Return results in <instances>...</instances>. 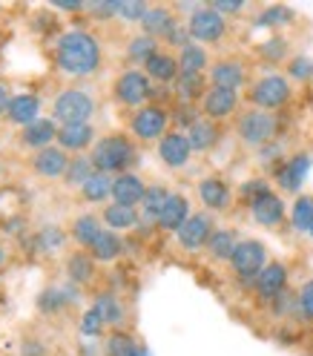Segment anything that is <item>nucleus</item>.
Masks as SVG:
<instances>
[{
  "label": "nucleus",
  "mask_w": 313,
  "mask_h": 356,
  "mask_svg": "<svg viewBox=\"0 0 313 356\" xmlns=\"http://www.w3.org/2000/svg\"><path fill=\"white\" fill-rule=\"evenodd\" d=\"M147 178L138 172H121L113 178V202L115 204H127V207H138L144 202L147 193Z\"/></svg>",
  "instance_id": "nucleus-31"
},
{
  "label": "nucleus",
  "mask_w": 313,
  "mask_h": 356,
  "mask_svg": "<svg viewBox=\"0 0 313 356\" xmlns=\"http://www.w3.org/2000/svg\"><path fill=\"white\" fill-rule=\"evenodd\" d=\"M233 132H236V144L244 152H262L264 147H271L273 141H279L282 132V118L276 113H264L256 106H244L233 121Z\"/></svg>",
  "instance_id": "nucleus-3"
},
{
  "label": "nucleus",
  "mask_w": 313,
  "mask_h": 356,
  "mask_svg": "<svg viewBox=\"0 0 313 356\" xmlns=\"http://www.w3.org/2000/svg\"><path fill=\"white\" fill-rule=\"evenodd\" d=\"M75 305H78V287H72V284H66V287H43V291L38 293V299H35L38 314L47 316V319L66 314V310L75 307Z\"/></svg>",
  "instance_id": "nucleus-24"
},
{
  "label": "nucleus",
  "mask_w": 313,
  "mask_h": 356,
  "mask_svg": "<svg viewBox=\"0 0 313 356\" xmlns=\"http://www.w3.org/2000/svg\"><path fill=\"white\" fill-rule=\"evenodd\" d=\"M182 24H184V17L178 15V9H175L172 3H150V12H147V17L141 20L138 29H141L144 35L155 38L159 43H164Z\"/></svg>",
  "instance_id": "nucleus-19"
},
{
  "label": "nucleus",
  "mask_w": 313,
  "mask_h": 356,
  "mask_svg": "<svg viewBox=\"0 0 313 356\" xmlns=\"http://www.w3.org/2000/svg\"><path fill=\"white\" fill-rule=\"evenodd\" d=\"M310 81H313V78H310Z\"/></svg>",
  "instance_id": "nucleus-57"
},
{
  "label": "nucleus",
  "mask_w": 313,
  "mask_h": 356,
  "mask_svg": "<svg viewBox=\"0 0 313 356\" xmlns=\"http://www.w3.org/2000/svg\"><path fill=\"white\" fill-rule=\"evenodd\" d=\"M296 9H290L284 3H271V6H259L256 15H253V26L259 29H271L279 35V29H287L296 24Z\"/></svg>",
  "instance_id": "nucleus-36"
},
{
  "label": "nucleus",
  "mask_w": 313,
  "mask_h": 356,
  "mask_svg": "<svg viewBox=\"0 0 313 356\" xmlns=\"http://www.w3.org/2000/svg\"><path fill=\"white\" fill-rule=\"evenodd\" d=\"M239 241H241V236H239L236 227H216L210 241H207V248H204V259L210 264H225L227 267V261L233 259V253L239 248Z\"/></svg>",
  "instance_id": "nucleus-30"
},
{
  "label": "nucleus",
  "mask_w": 313,
  "mask_h": 356,
  "mask_svg": "<svg viewBox=\"0 0 313 356\" xmlns=\"http://www.w3.org/2000/svg\"><path fill=\"white\" fill-rule=\"evenodd\" d=\"M124 253H127V241H124L121 233H113V230H104V233L95 238L93 248H89V256H93L98 264H113V261H118Z\"/></svg>",
  "instance_id": "nucleus-39"
},
{
  "label": "nucleus",
  "mask_w": 313,
  "mask_h": 356,
  "mask_svg": "<svg viewBox=\"0 0 313 356\" xmlns=\"http://www.w3.org/2000/svg\"><path fill=\"white\" fill-rule=\"evenodd\" d=\"M190 216H193L190 195H184L182 190H172L170 198H167V204H164V210H161V216H159V225H155V230L167 233V236H175Z\"/></svg>",
  "instance_id": "nucleus-25"
},
{
  "label": "nucleus",
  "mask_w": 313,
  "mask_h": 356,
  "mask_svg": "<svg viewBox=\"0 0 313 356\" xmlns=\"http://www.w3.org/2000/svg\"><path fill=\"white\" fill-rule=\"evenodd\" d=\"M0 178H3V164H0Z\"/></svg>",
  "instance_id": "nucleus-56"
},
{
  "label": "nucleus",
  "mask_w": 313,
  "mask_h": 356,
  "mask_svg": "<svg viewBox=\"0 0 313 356\" xmlns=\"http://www.w3.org/2000/svg\"><path fill=\"white\" fill-rule=\"evenodd\" d=\"M172 129V109L167 104H147L136 113H127L124 132L138 147H155Z\"/></svg>",
  "instance_id": "nucleus-6"
},
{
  "label": "nucleus",
  "mask_w": 313,
  "mask_h": 356,
  "mask_svg": "<svg viewBox=\"0 0 313 356\" xmlns=\"http://www.w3.org/2000/svg\"><path fill=\"white\" fill-rule=\"evenodd\" d=\"M101 221H104V227L106 230H113V233H129V230H138L141 227V213L138 207H127V204H115V202H109L98 210Z\"/></svg>",
  "instance_id": "nucleus-32"
},
{
  "label": "nucleus",
  "mask_w": 313,
  "mask_h": 356,
  "mask_svg": "<svg viewBox=\"0 0 313 356\" xmlns=\"http://www.w3.org/2000/svg\"><path fill=\"white\" fill-rule=\"evenodd\" d=\"M218 15H225L230 20V15H241V12H248L250 6L248 3H241V0H233V3H227V0H216V3H210Z\"/></svg>",
  "instance_id": "nucleus-50"
},
{
  "label": "nucleus",
  "mask_w": 313,
  "mask_h": 356,
  "mask_svg": "<svg viewBox=\"0 0 313 356\" xmlns=\"http://www.w3.org/2000/svg\"><path fill=\"white\" fill-rule=\"evenodd\" d=\"M152 92H155L152 81L147 78L144 70H136V66L121 70L113 78V86H109V98H113V104L118 109H124V113H136V109L147 106L152 101Z\"/></svg>",
  "instance_id": "nucleus-7"
},
{
  "label": "nucleus",
  "mask_w": 313,
  "mask_h": 356,
  "mask_svg": "<svg viewBox=\"0 0 313 356\" xmlns=\"http://www.w3.org/2000/svg\"><path fill=\"white\" fill-rule=\"evenodd\" d=\"M98 109H101L98 92L86 83H70L52 98V118H55L58 127H63V124H93Z\"/></svg>",
  "instance_id": "nucleus-5"
},
{
  "label": "nucleus",
  "mask_w": 313,
  "mask_h": 356,
  "mask_svg": "<svg viewBox=\"0 0 313 356\" xmlns=\"http://www.w3.org/2000/svg\"><path fill=\"white\" fill-rule=\"evenodd\" d=\"M144 72L147 78L152 81V86H164V89H172L175 78L182 75V66H178V55L167 47H161L155 52L147 63H144Z\"/></svg>",
  "instance_id": "nucleus-26"
},
{
  "label": "nucleus",
  "mask_w": 313,
  "mask_h": 356,
  "mask_svg": "<svg viewBox=\"0 0 313 356\" xmlns=\"http://www.w3.org/2000/svg\"><path fill=\"white\" fill-rule=\"evenodd\" d=\"M267 190H273L271 178H267V175H253V178H248V181H241V184L236 187V204L248 207L250 202H256V198L264 195Z\"/></svg>",
  "instance_id": "nucleus-45"
},
{
  "label": "nucleus",
  "mask_w": 313,
  "mask_h": 356,
  "mask_svg": "<svg viewBox=\"0 0 313 356\" xmlns=\"http://www.w3.org/2000/svg\"><path fill=\"white\" fill-rule=\"evenodd\" d=\"M9 261V250H6V244H0V267H6Z\"/></svg>",
  "instance_id": "nucleus-54"
},
{
  "label": "nucleus",
  "mask_w": 313,
  "mask_h": 356,
  "mask_svg": "<svg viewBox=\"0 0 313 356\" xmlns=\"http://www.w3.org/2000/svg\"><path fill=\"white\" fill-rule=\"evenodd\" d=\"M70 152H63L58 144L55 147H47L40 152H32L26 159V167L35 178H40V181H61V178L66 175V167H70Z\"/></svg>",
  "instance_id": "nucleus-18"
},
{
  "label": "nucleus",
  "mask_w": 313,
  "mask_h": 356,
  "mask_svg": "<svg viewBox=\"0 0 313 356\" xmlns=\"http://www.w3.org/2000/svg\"><path fill=\"white\" fill-rule=\"evenodd\" d=\"M55 144H58V124H55L52 115L38 118L35 124L17 129V136H15V147L29 152V155L47 149V147H55Z\"/></svg>",
  "instance_id": "nucleus-20"
},
{
  "label": "nucleus",
  "mask_w": 313,
  "mask_h": 356,
  "mask_svg": "<svg viewBox=\"0 0 313 356\" xmlns=\"http://www.w3.org/2000/svg\"><path fill=\"white\" fill-rule=\"evenodd\" d=\"M161 49V43L155 40V38H150V35H144L141 29L138 32H132L127 40H124V58H127V63L129 66H136V70H144V63Z\"/></svg>",
  "instance_id": "nucleus-38"
},
{
  "label": "nucleus",
  "mask_w": 313,
  "mask_h": 356,
  "mask_svg": "<svg viewBox=\"0 0 313 356\" xmlns=\"http://www.w3.org/2000/svg\"><path fill=\"white\" fill-rule=\"evenodd\" d=\"M187 32H190V40L201 43V47H221L227 38H230V20L225 15H218L210 3H198L187 17Z\"/></svg>",
  "instance_id": "nucleus-8"
},
{
  "label": "nucleus",
  "mask_w": 313,
  "mask_h": 356,
  "mask_svg": "<svg viewBox=\"0 0 313 356\" xmlns=\"http://www.w3.org/2000/svg\"><path fill=\"white\" fill-rule=\"evenodd\" d=\"M178 66H182V72H201V75H207L210 72V66H213V55L207 47H201V43L190 40L184 49H178Z\"/></svg>",
  "instance_id": "nucleus-42"
},
{
  "label": "nucleus",
  "mask_w": 313,
  "mask_h": 356,
  "mask_svg": "<svg viewBox=\"0 0 313 356\" xmlns=\"http://www.w3.org/2000/svg\"><path fill=\"white\" fill-rule=\"evenodd\" d=\"M207 89H210L207 75H201V72H182L175 78V83H172V98H175V104L198 106L201 98L207 95Z\"/></svg>",
  "instance_id": "nucleus-33"
},
{
  "label": "nucleus",
  "mask_w": 313,
  "mask_h": 356,
  "mask_svg": "<svg viewBox=\"0 0 313 356\" xmlns=\"http://www.w3.org/2000/svg\"><path fill=\"white\" fill-rule=\"evenodd\" d=\"M104 230H106V227H104L101 216L93 213V210H86V213H78V216L70 221V230H66V233H70V238L75 241L78 250H89Z\"/></svg>",
  "instance_id": "nucleus-29"
},
{
  "label": "nucleus",
  "mask_w": 313,
  "mask_h": 356,
  "mask_svg": "<svg viewBox=\"0 0 313 356\" xmlns=\"http://www.w3.org/2000/svg\"><path fill=\"white\" fill-rule=\"evenodd\" d=\"M253 63L239 55V52H225L213 58V66L207 72V81L210 86H218V89H230V92H241L248 89V83L253 81Z\"/></svg>",
  "instance_id": "nucleus-10"
},
{
  "label": "nucleus",
  "mask_w": 313,
  "mask_h": 356,
  "mask_svg": "<svg viewBox=\"0 0 313 356\" xmlns=\"http://www.w3.org/2000/svg\"><path fill=\"white\" fill-rule=\"evenodd\" d=\"M66 238H70V233L49 225V227H40L35 230V250L38 253H58L66 248Z\"/></svg>",
  "instance_id": "nucleus-44"
},
{
  "label": "nucleus",
  "mask_w": 313,
  "mask_h": 356,
  "mask_svg": "<svg viewBox=\"0 0 313 356\" xmlns=\"http://www.w3.org/2000/svg\"><path fill=\"white\" fill-rule=\"evenodd\" d=\"M9 101H12L9 83H3V81H0V115H6V109H9Z\"/></svg>",
  "instance_id": "nucleus-53"
},
{
  "label": "nucleus",
  "mask_w": 313,
  "mask_h": 356,
  "mask_svg": "<svg viewBox=\"0 0 313 356\" xmlns=\"http://www.w3.org/2000/svg\"><path fill=\"white\" fill-rule=\"evenodd\" d=\"M307 238H310V241H313V227H310V233H307Z\"/></svg>",
  "instance_id": "nucleus-55"
},
{
  "label": "nucleus",
  "mask_w": 313,
  "mask_h": 356,
  "mask_svg": "<svg viewBox=\"0 0 313 356\" xmlns=\"http://www.w3.org/2000/svg\"><path fill=\"white\" fill-rule=\"evenodd\" d=\"M296 319L307 327H313V276H307L296 287Z\"/></svg>",
  "instance_id": "nucleus-47"
},
{
  "label": "nucleus",
  "mask_w": 313,
  "mask_h": 356,
  "mask_svg": "<svg viewBox=\"0 0 313 356\" xmlns=\"http://www.w3.org/2000/svg\"><path fill=\"white\" fill-rule=\"evenodd\" d=\"M170 193H172V190H170L167 184L150 181V187H147V193H144V202L138 204V213H141V227H138V233L155 230V225H159V216H161V210H164V204H167Z\"/></svg>",
  "instance_id": "nucleus-27"
},
{
  "label": "nucleus",
  "mask_w": 313,
  "mask_h": 356,
  "mask_svg": "<svg viewBox=\"0 0 313 356\" xmlns=\"http://www.w3.org/2000/svg\"><path fill=\"white\" fill-rule=\"evenodd\" d=\"M193 147H190V138L184 129H170L167 136L155 144V159L161 161L164 170L170 172H184L190 164H193Z\"/></svg>",
  "instance_id": "nucleus-17"
},
{
  "label": "nucleus",
  "mask_w": 313,
  "mask_h": 356,
  "mask_svg": "<svg viewBox=\"0 0 313 356\" xmlns=\"http://www.w3.org/2000/svg\"><path fill=\"white\" fill-rule=\"evenodd\" d=\"M20 356H49V348L43 345L40 339L24 337V342H20Z\"/></svg>",
  "instance_id": "nucleus-51"
},
{
  "label": "nucleus",
  "mask_w": 313,
  "mask_h": 356,
  "mask_svg": "<svg viewBox=\"0 0 313 356\" xmlns=\"http://www.w3.org/2000/svg\"><path fill=\"white\" fill-rule=\"evenodd\" d=\"M95 170L106 175H121V172H136L141 161V147L132 141L124 129H109L98 138V144L89 152Z\"/></svg>",
  "instance_id": "nucleus-2"
},
{
  "label": "nucleus",
  "mask_w": 313,
  "mask_h": 356,
  "mask_svg": "<svg viewBox=\"0 0 313 356\" xmlns=\"http://www.w3.org/2000/svg\"><path fill=\"white\" fill-rule=\"evenodd\" d=\"M244 109V95L241 92H230V89H218V86H210L207 95L201 98L198 104V113L201 118L207 121H216L225 127L227 121H236V115Z\"/></svg>",
  "instance_id": "nucleus-15"
},
{
  "label": "nucleus",
  "mask_w": 313,
  "mask_h": 356,
  "mask_svg": "<svg viewBox=\"0 0 313 356\" xmlns=\"http://www.w3.org/2000/svg\"><path fill=\"white\" fill-rule=\"evenodd\" d=\"M294 95H296V89L287 81L284 72L267 70V72H256L248 89H244V106H256V109H264V113L279 115L282 109L290 106Z\"/></svg>",
  "instance_id": "nucleus-4"
},
{
  "label": "nucleus",
  "mask_w": 313,
  "mask_h": 356,
  "mask_svg": "<svg viewBox=\"0 0 313 356\" xmlns=\"http://www.w3.org/2000/svg\"><path fill=\"white\" fill-rule=\"evenodd\" d=\"M95 172H98V170H95L93 159H89V152H86V155H72L70 167H66V175L61 178V184H63L66 190H81Z\"/></svg>",
  "instance_id": "nucleus-43"
},
{
  "label": "nucleus",
  "mask_w": 313,
  "mask_h": 356,
  "mask_svg": "<svg viewBox=\"0 0 313 356\" xmlns=\"http://www.w3.org/2000/svg\"><path fill=\"white\" fill-rule=\"evenodd\" d=\"M98 261L89 256V250H72L63 256V279L66 284L78 287V291H83V287H93L98 282Z\"/></svg>",
  "instance_id": "nucleus-21"
},
{
  "label": "nucleus",
  "mask_w": 313,
  "mask_h": 356,
  "mask_svg": "<svg viewBox=\"0 0 313 356\" xmlns=\"http://www.w3.org/2000/svg\"><path fill=\"white\" fill-rule=\"evenodd\" d=\"M98 129L95 124H63L58 127V147L70 155H86L98 144Z\"/></svg>",
  "instance_id": "nucleus-23"
},
{
  "label": "nucleus",
  "mask_w": 313,
  "mask_h": 356,
  "mask_svg": "<svg viewBox=\"0 0 313 356\" xmlns=\"http://www.w3.org/2000/svg\"><path fill=\"white\" fill-rule=\"evenodd\" d=\"M216 227H218L216 216H210L204 210H193V216L182 225V230L172 236V241H175V248L182 253H190V256L193 253H204V248H207V241H210Z\"/></svg>",
  "instance_id": "nucleus-14"
},
{
  "label": "nucleus",
  "mask_w": 313,
  "mask_h": 356,
  "mask_svg": "<svg viewBox=\"0 0 313 356\" xmlns=\"http://www.w3.org/2000/svg\"><path fill=\"white\" fill-rule=\"evenodd\" d=\"M52 60L58 75L72 83H83L104 70V47L89 29H66L55 40Z\"/></svg>",
  "instance_id": "nucleus-1"
},
{
  "label": "nucleus",
  "mask_w": 313,
  "mask_h": 356,
  "mask_svg": "<svg viewBox=\"0 0 313 356\" xmlns=\"http://www.w3.org/2000/svg\"><path fill=\"white\" fill-rule=\"evenodd\" d=\"M104 356H150L147 345L129 330H109L104 337Z\"/></svg>",
  "instance_id": "nucleus-35"
},
{
  "label": "nucleus",
  "mask_w": 313,
  "mask_h": 356,
  "mask_svg": "<svg viewBox=\"0 0 313 356\" xmlns=\"http://www.w3.org/2000/svg\"><path fill=\"white\" fill-rule=\"evenodd\" d=\"M78 198L83 204H109L113 202V175H106V172H95L89 181L78 190Z\"/></svg>",
  "instance_id": "nucleus-41"
},
{
  "label": "nucleus",
  "mask_w": 313,
  "mask_h": 356,
  "mask_svg": "<svg viewBox=\"0 0 313 356\" xmlns=\"http://www.w3.org/2000/svg\"><path fill=\"white\" fill-rule=\"evenodd\" d=\"M284 291H290V264L282 261V259H271L264 270L253 279L250 293H253L262 305H271V302H276Z\"/></svg>",
  "instance_id": "nucleus-16"
},
{
  "label": "nucleus",
  "mask_w": 313,
  "mask_h": 356,
  "mask_svg": "<svg viewBox=\"0 0 313 356\" xmlns=\"http://www.w3.org/2000/svg\"><path fill=\"white\" fill-rule=\"evenodd\" d=\"M3 230H6L9 236H20V233L26 230V218H20V216L6 218V221H3Z\"/></svg>",
  "instance_id": "nucleus-52"
},
{
  "label": "nucleus",
  "mask_w": 313,
  "mask_h": 356,
  "mask_svg": "<svg viewBox=\"0 0 313 356\" xmlns=\"http://www.w3.org/2000/svg\"><path fill=\"white\" fill-rule=\"evenodd\" d=\"M271 259H273V256H271V250H267V244H264L262 238L241 236V241H239V248H236L233 259L227 261V270H230V276H233L239 284L250 287L253 279L264 270Z\"/></svg>",
  "instance_id": "nucleus-9"
},
{
  "label": "nucleus",
  "mask_w": 313,
  "mask_h": 356,
  "mask_svg": "<svg viewBox=\"0 0 313 356\" xmlns=\"http://www.w3.org/2000/svg\"><path fill=\"white\" fill-rule=\"evenodd\" d=\"M282 72L287 75L290 83H307L313 78V60L302 52H296L294 58H290L284 66H282Z\"/></svg>",
  "instance_id": "nucleus-48"
},
{
  "label": "nucleus",
  "mask_w": 313,
  "mask_h": 356,
  "mask_svg": "<svg viewBox=\"0 0 313 356\" xmlns=\"http://www.w3.org/2000/svg\"><path fill=\"white\" fill-rule=\"evenodd\" d=\"M38 118H43V115H40V98L35 92H17V95H12L9 109H6V115H3V121L9 127L24 129V127L35 124Z\"/></svg>",
  "instance_id": "nucleus-28"
},
{
  "label": "nucleus",
  "mask_w": 313,
  "mask_h": 356,
  "mask_svg": "<svg viewBox=\"0 0 313 356\" xmlns=\"http://www.w3.org/2000/svg\"><path fill=\"white\" fill-rule=\"evenodd\" d=\"M195 198L198 207L210 216H227L236 207V187L230 184L227 175L207 172L195 181Z\"/></svg>",
  "instance_id": "nucleus-11"
},
{
  "label": "nucleus",
  "mask_w": 313,
  "mask_h": 356,
  "mask_svg": "<svg viewBox=\"0 0 313 356\" xmlns=\"http://www.w3.org/2000/svg\"><path fill=\"white\" fill-rule=\"evenodd\" d=\"M147 12H150V3H144V0H118V20H124V24L141 26Z\"/></svg>",
  "instance_id": "nucleus-49"
},
{
  "label": "nucleus",
  "mask_w": 313,
  "mask_h": 356,
  "mask_svg": "<svg viewBox=\"0 0 313 356\" xmlns=\"http://www.w3.org/2000/svg\"><path fill=\"white\" fill-rule=\"evenodd\" d=\"M93 307L104 319L106 330H129V307L121 293L115 291H98L93 296Z\"/></svg>",
  "instance_id": "nucleus-22"
},
{
  "label": "nucleus",
  "mask_w": 313,
  "mask_h": 356,
  "mask_svg": "<svg viewBox=\"0 0 313 356\" xmlns=\"http://www.w3.org/2000/svg\"><path fill=\"white\" fill-rule=\"evenodd\" d=\"M287 227L296 236H307L313 227V193H302L290 202V213H287Z\"/></svg>",
  "instance_id": "nucleus-40"
},
{
  "label": "nucleus",
  "mask_w": 313,
  "mask_h": 356,
  "mask_svg": "<svg viewBox=\"0 0 313 356\" xmlns=\"http://www.w3.org/2000/svg\"><path fill=\"white\" fill-rule=\"evenodd\" d=\"M256 60H262L267 70H276V66H284L290 58H294L296 52L290 49V40L284 35H271L267 40L256 43Z\"/></svg>",
  "instance_id": "nucleus-37"
},
{
  "label": "nucleus",
  "mask_w": 313,
  "mask_h": 356,
  "mask_svg": "<svg viewBox=\"0 0 313 356\" xmlns=\"http://www.w3.org/2000/svg\"><path fill=\"white\" fill-rule=\"evenodd\" d=\"M310 164H313V159H310V152H305V149H296V152H290L287 159L273 170V187L282 193V195H302L305 190V178H307V172H310Z\"/></svg>",
  "instance_id": "nucleus-13"
},
{
  "label": "nucleus",
  "mask_w": 313,
  "mask_h": 356,
  "mask_svg": "<svg viewBox=\"0 0 313 356\" xmlns=\"http://www.w3.org/2000/svg\"><path fill=\"white\" fill-rule=\"evenodd\" d=\"M78 333H81V337L83 339H89V342H95V339H104L106 337V325H104V319L98 316V310L93 307V305H89L86 310H83V314H81V322H78Z\"/></svg>",
  "instance_id": "nucleus-46"
},
{
  "label": "nucleus",
  "mask_w": 313,
  "mask_h": 356,
  "mask_svg": "<svg viewBox=\"0 0 313 356\" xmlns=\"http://www.w3.org/2000/svg\"><path fill=\"white\" fill-rule=\"evenodd\" d=\"M221 136H225V127L216 121H207V118H198L187 129V138H190V147L195 155H210L221 144Z\"/></svg>",
  "instance_id": "nucleus-34"
},
{
  "label": "nucleus",
  "mask_w": 313,
  "mask_h": 356,
  "mask_svg": "<svg viewBox=\"0 0 313 356\" xmlns=\"http://www.w3.org/2000/svg\"><path fill=\"white\" fill-rule=\"evenodd\" d=\"M244 210H248V216H250L253 225H259V227H264V230H276V233H282V230L287 227L290 204L284 202V195H282L276 187H273V190H267L264 195H259L256 202H250Z\"/></svg>",
  "instance_id": "nucleus-12"
}]
</instances>
